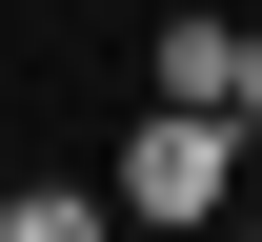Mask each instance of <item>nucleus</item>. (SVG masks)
I'll return each instance as SVG.
<instances>
[{"mask_svg":"<svg viewBox=\"0 0 262 242\" xmlns=\"http://www.w3.org/2000/svg\"><path fill=\"white\" fill-rule=\"evenodd\" d=\"M242 202H262V162H242Z\"/></svg>","mask_w":262,"mask_h":242,"instance_id":"obj_4","label":"nucleus"},{"mask_svg":"<svg viewBox=\"0 0 262 242\" xmlns=\"http://www.w3.org/2000/svg\"><path fill=\"white\" fill-rule=\"evenodd\" d=\"M242 202V121L222 101H141V141H121V222H222Z\"/></svg>","mask_w":262,"mask_h":242,"instance_id":"obj_1","label":"nucleus"},{"mask_svg":"<svg viewBox=\"0 0 262 242\" xmlns=\"http://www.w3.org/2000/svg\"><path fill=\"white\" fill-rule=\"evenodd\" d=\"M222 61H242V20H162V40H141L162 101H222ZM222 121H242V101H222Z\"/></svg>","mask_w":262,"mask_h":242,"instance_id":"obj_2","label":"nucleus"},{"mask_svg":"<svg viewBox=\"0 0 262 242\" xmlns=\"http://www.w3.org/2000/svg\"><path fill=\"white\" fill-rule=\"evenodd\" d=\"M222 101H242V141H262V40H242V61H222Z\"/></svg>","mask_w":262,"mask_h":242,"instance_id":"obj_3","label":"nucleus"}]
</instances>
